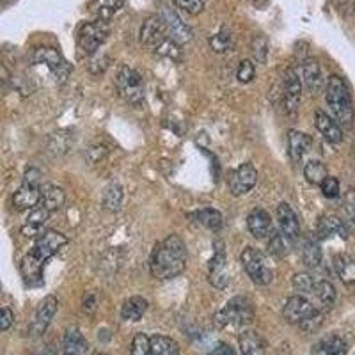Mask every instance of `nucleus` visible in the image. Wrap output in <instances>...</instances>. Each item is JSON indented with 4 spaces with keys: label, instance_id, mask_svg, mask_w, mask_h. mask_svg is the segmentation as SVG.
I'll list each match as a JSON object with an SVG mask.
<instances>
[{
    "label": "nucleus",
    "instance_id": "nucleus-32",
    "mask_svg": "<svg viewBox=\"0 0 355 355\" xmlns=\"http://www.w3.org/2000/svg\"><path fill=\"white\" fill-rule=\"evenodd\" d=\"M336 274L343 283L352 284L355 283V258L348 254H339L334 258Z\"/></svg>",
    "mask_w": 355,
    "mask_h": 355
},
{
    "label": "nucleus",
    "instance_id": "nucleus-40",
    "mask_svg": "<svg viewBox=\"0 0 355 355\" xmlns=\"http://www.w3.org/2000/svg\"><path fill=\"white\" fill-rule=\"evenodd\" d=\"M343 214L347 218V224L355 227V189H348L347 194L343 196Z\"/></svg>",
    "mask_w": 355,
    "mask_h": 355
},
{
    "label": "nucleus",
    "instance_id": "nucleus-17",
    "mask_svg": "<svg viewBox=\"0 0 355 355\" xmlns=\"http://www.w3.org/2000/svg\"><path fill=\"white\" fill-rule=\"evenodd\" d=\"M215 254L210 259V266H208V281L214 284L218 290H224V288L230 284V274H227V258L226 252H224V245L222 242L215 243Z\"/></svg>",
    "mask_w": 355,
    "mask_h": 355
},
{
    "label": "nucleus",
    "instance_id": "nucleus-30",
    "mask_svg": "<svg viewBox=\"0 0 355 355\" xmlns=\"http://www.w3.org/2000/svg\"><path fill=\"white\" fill-rule=\"evenodd\" d=\"M123 199H125V192H123V187L117 182H110L109 185L103 190V198H101V202H103V208L109 211H117L121 208Z\"/></svg>",
    "mask_w": 355,
    "mask_h": 355
},
{
    "label": "nucleus",
    "instance_id": "nucleus-36",
    "mask_svg": "<svg viewBox=\"0 0 355 355\" xmlns=\"http://www.w3.org/2000/svg\"><path fill=\"white\" fill-rule=\"evenodd\" d=\"M240 348H242V355H263V343L258 332H242V336H240Z\"/></svg>",
    "mask_w": 355,
    "mask_h": 355
},
{
    "label": "nucleus",
    "instance_id": "nucleus-5",
    "mask_svg": "<svg viewBox=\"0 0 355 355\" xmlns=\"http://www.w3.org/2000/svg\"><path fill=\"white\" fill-rule=\"evenodd\" d=\"M243 268L247 275L252 279V283L259 286H268L274 281V268H272L268 256L263 250L254 249V247H245L240 256Z\"/></svg>",
    "mask_w": 355,
    "mask_h": 355
},
{
    "label": "nucleus",
    "instance_id": "nucleus-25",
    "mask_svg": "<svg viewBox=\"0 0 355 355\" xmlns=\"http://www.w3.org/2000/svg\"><path fill=\"white\" fill-rule=\"evenodd\" d=\"M311 297L315 299L313 302H315V306L318 307L320 311L327 313V311L331 309V307L334 306V302H336L334 284H332L331 281H325V279H322V281H316L315 290H313Z\"/></svg>",
    "mask_w": 355,
    "mask_h": 355
},
{
    "label": "nucleus",
    "instance_id": "nucleus-16",
    "mask_svg": "<svg viewBox=\"0 0 355 355\" xmlns=\"http://www.w3.org/2000/svg\"><path fill=\"white\" fill-rule=\"evenodd\" d=\"M162 18H164V21H166L167 34H169V37L174 41V43L185 44L189 43V41H192V37H194L192 28H190V25H187L185 21L182 20V17H180L174 9L171 8L162 9Z\"/></svg>",
    "mask_w": 355,
    "mask_h": 355
},
{
    "label": "nucleus",
    "instance_id": "nucleus-45",
    "mask_svg": "<svg viewBox=\"0 0 355 355\" xmlns=\"http://www.w3.org/2000/svg\"><path fill=\"white\" fill-rule=\"evenodd\" d=\"M107 68H109V57H107L105 53H94L93 59H91V64H89L91 73L100 75V73L105 71Z\"/></svg>",
    "mask_w": 355,
    "mask_h": 355
},
{
    "label": "nucleus",
    "instance_id": "nucleus-13",
    "mask_svg": "<svg viewBox=\"0 0 355 355\" xmlns=\"http://www.w3.org/2000/svg\"><path fill=\"white\" fill-rule=\"evenodd\" d=\"M256 183H258V171L250 162H245L240 167H236L230 174V180H227V185H230L231 194L234 198L249 194L250 190L256 187Z\"/></svg>",
    "mask_w": 355,
    "mask_h": 355
},
{
    "label": "nucleus",
    "instance_id": "nucleus-11",
    "mask_svg": "<svg viewBox=\"0 0 355 355\" xmlns=\"http://www.w3.org/2000/svg\"><path fill=\"white\" fill-rule=\"evenodd\" d=\"M33 62L34 64L46 66L59 84L66 82V78H68L69 73H71V66H69V62L66 61L64 57L57 52L55 49H50V46H41V49L34 50Z\"/></svg>",
    "mask_w": 355,
    "mask_h": 355
},
{
    "label": "nucleus",
    "instance_id": "nucleus-10",
    "mask_svg": "<svg viewBox=\"0 0 355 355\" xmlns=\"http://www.w3.org/2000/svg\"><path fill=\"white\" fill-rule=\"evenodd\" d=\"M109 37V25L107 21H89V24H82L77 33V43L78 49L84 55L93 57L98 53L100 46Z\"/></svg>",
    "mask_w": 355,
    "mask_h": 355
},
{
    "label": "nucleus",
    "instance_id": "nucleus-14",
    "mask_svg": "<svg viewBox=\"0 0 355 355\" xmlns=\"http://www.w3.org/2000/svg\"><path fill=\"white\" fill-rule=\"evenodd\" d=\"M167 40H171L169 34H167L166 21L162 18V15L158 17H150L148 20L142 24L141 27V43L144 44L146 49L158 52L162 44L166 43Z\"/></svg>",
    "mask_w": 355,
    "mask_h": 355
},
{
    "label": "nucleus",
    "instance_id": "nucleus-26",
    "mask_svg": "<svg viewBox=\"0 0 355 355\" xmlns=\"http://www.w3.org/2000/svg\"><path fill=\"white\" fill-rule=\"evenodd\" d=\"M347 352L348 348L345 339L336 334L325 336L311 348V355H347Z\"/></svg>",
    "mask_w": 355,
    "mask_h": 355
},
{
    "label": "nucleus",
    "instance_id": "nucleus-3",
    "mask_svg": "<svg viewBox=\"0 0 355 355\" xmlns=\"http://www.w3.org/2000/svg\"><path fill=\"white\" fill-rule=\"evenodd\" d=\"M325 101H327L329 110L332 112L336 121L345 128H350L354 125V101H352L350 89L347 82L338 75H332L325 85Z\"/></svg>",
    "mask_w": 355,
    "mask_h": 355
},
{
    "label": "nucleus",
    "instance_id": "nucleus-43",
    "mask_svg": "<svg viewBox=\"0 0 355 355\" xmlns=\"http://www.w3.org/2000/svg\"><path fill=\"white\" fill-rule=\"evenodd\" d=\"M174 4L189 15H199L205 8V0H174Z\"/></svg>",
    "mask_w": 355,
    "mask_h": 355
},
{
    "label": "nucleus",
    "instance_id": "nucleus-34",
    "mask_svg": "<svg viewBox=\"0 0 355 355\" xmlns=\"http://www.w3.org/2000/svg\"><path fill=\"white\" fill-rule=\"evenodd\" d=\"M300 254H302V261L306 263L309 268H318L320 263H322V259H323L318 239H307L306 242L302 243Z\"/></svg>",
    "mask_w": 355,
    "mask_h": 355
},
{
    "label": "nucleus",
    "instance_id": "nucleus-2",
    "mask_svg": "<svg viewBox=\"0 0 355 355\" xmlns=\"http://www.w3.org/2000/svg\"><path fill=\"white\" fill-rule=\"evenodd\" d=\"M187 268V245L178 234L158 242L151 254V275L158 281H171Z\"/></svg>",
    "mask_w": 355,
    "mask_h": 355
},
{
    "label": "nucleus",
    "instance_id": "nucleus-47",
    "mask_svg": "<svg viewBox=\"0 0 355 355\" xmlns=\"http://www.w3.org/2000/svg\"><path fill=\"white\" fill-rule=\"evenodd\" d=\"M210 355H236V352H234L233 348L230 347V345L218 343L217 347H215L214 350H211Z\"/></svg>",
    "mask_w": 355,
    "mask_h": 355
},
{
    "label": "nucleus",
    "instance_id": "nucleus-12",
    "mask_svg": "<svg viewBox=\"0 0 355 355\" xmlns=\"http://www.w3.org/2000/svg\"><path fill=\"white\" fill-rule=\"evenodd\" d=\"M302 78L299 75V69L288 68L284 71V94L283 103L284 110L290 117H295L299 114L300 98H302Z\"/></svg>",
    "mask_w": 355,
    "mask_h": 355
},
{
    "label": "nucleus",
    "instance_id": "nucleus-22",
    "mask_svg": "<svg viewBox=\"0 0 355 355\" xmlns=\"http://www.w3.org/2000/svg\"><path fill=\"white\" fill-rule=\"evenodd\" d=\"M50 214L52 211L46 210L44 206H37L34 208L28 217L25 218V224L21 226V234L28 236V239H36V236H41L44 233V226H46V222H49Z\"/></svg>",
    "mask_w": 355,
    "mask_h": 355
},
{
    "label": "nucleus",
    "instance_id": "nucleus-33",
    "mask_svg": "<svg viewBox=\"0 0 355 355\" xmlns=\"http://www.w3.org/2000/svg\"><path fill=\"white\" fill-rule=\"evenodd\" d=\"M190 217L194 218L198 224L208 227L211 231H218L224 224V218H222V214L218 210H214V208H202V210L196 211Z\"/></svg>",
    "mask_w": 355,
    "mask_h": 355
},
{
    "label": "nucleus",
    "instance_id": "nucleus-6",
    "mask_svg": "<svg viewBox=\"0 0 355 355\" xmlns=\"http://www.w3.org/2000/svg\"><path fill=\"white\" fill-rule=\"evenodd\" d=\"M116 89L119 96L133 107L142 105L144 101V80L137 69L121 66L116 75Z\"/></svg>",
    "mask_w": 355,
    "mask_h": 355
},
{
    "label": "nucleus",
    "instance_id": "nucleus-20",
    "mask_svg": "<svg viewBox=\"0 0 355 355\" xmlns=\"http://www.w3.org/2000/svg\"><path fill=\"white\" fill-rule=\"evenodd\" d=\"M277 222H279V230L284 236L291 240V242H297L300 239V220L299 215L295 214V210L291 208L288 202H281L277 206Z\"/></svg>",
    "mask_w": 355,
    "mask_h": 355
},
{
    "label": "nucleus",
    "instance_id": "nucleus-38",
    "mask_svg": "<svg viewBox=\"0 0 355 355\" xmlns=\"http://www.w3.org/2000/svg\"><path fill=\"white\" fill-rule=\"evenodd\" d=\"M291 240L288 236H284L283 233H274L268 239V252L274 254L275 258H284L290 252Z\"/></svg>",
    "mask_w": 355,
    "mask_h": 355
},
{
    "label": "nucleus",
    "instance_id": "nucleus-28",
    "mask_svg": "<svg viewBox=\"0 0 355 355\" xmlns=\"http://www.w3.org/2000/svg\"><path fill=\"white\" fill-rule=\"evenodd\" d=\"M148 307H150V302L144 297H139V295L130 297L121 306V318L125 322H139L146 315Z\"/></svg>",
    "mask_w": 355,
    "mask_h": 355
},
{
    "label": "nucleus",
    "instance_id": "nucleus-46",
    "mask_svg": "<svg viewBox=\"0 0 355 355\" xmlns=\"http://www.w3.org/2000/svg\"><path fill=\"white\" fill-rule=\"evenodd\" d=\"M12 323H15V313H12L9 307H2V318H0V329L2 331H9V327H11Z\"/></svg>",
    "mask_w": 355,
    "mask_h": 355
},
{
    "label": "nucleus",
    "instance_id": "nucleus-1",
    "mask_svg": "<svg viewBox=\"0 0 355 355\" xmlns=\"http://www.w3.org/2000/svg\"><path fill=\"white\" fill-rule=\"evenodd\" d=\"M68 236L59 231L46 230L41 236H37L36 243L28 254L21 259L20 272L27 286H40L43 284V266L52 256H55L62 247L68 243Z\"/></svg>",
    "mask_w": 355,
    "mask_h": 355
},
{
    "label": "nucleus",
    "instance_id": "nucleus-48",
    "mask_svg": "<svg viewBox=\"0 0 355 355\" xmlns=\"http://www.w3.org/2000/svg\"><path fill=\"white\" fill-rule=\"evenodd\" d=\"M84 309H87L89 313H91V311L94 309V299H93V297H91V295H89V297H87V302H85V300H84Z\"/></svg>",
    "mask_w": 355,
    "mask_h": 355
},
{
    "label": "nucleus",
    "instance_id": "nucleus-9",
    "mask_svg": "<svg viewBox=\"0 0 355 355\" xmlns=\"http://www.w3.org/2000/svg\"><path fill=\"white\" fill-rule=\"evenodd\" d=\"M217 322L220 325L245 327L254 322V306L247 297H233L226 306L217 313Z\"/></svg>",
    "mask_w": 355,
    "mask_h": 355
},
{
    "label": "nucleus",
    "instance_id": "nucleus-50",
    "mask_svg": "<svg viewBox=\"0 0 355 355\" xmlns=\"http://www.w3.org/2000/svg\"><path fill=\"white\" fill-rule=\"evenodd\" d=\"M93 355H107V354H101V352H96V354H93Z\"/></svg>",
    "mask_w": 355,
    "mask_h": 355
},
{
    "label": "nucleus",
    "instance_id": "nucleus-31",
    "mask_svg": "<svg viewBox=\"0 0 355 355\" xmlns=\"http://www.w3.org/2000/svg\"><path fill=\"white\" fill-rule=\"evenodd\" d=\"M66 201L64 190L61 187L55 185H43V198H41V205L50 211H57L62 208Z\"/></svg>",
    "mask_w": 355,
    "mask_h": 355
},
{
    "label": "nucleus",
    "instance_id": "nucleus-39",
    "mask_svg": "<svg viewBox=\"0 0 355 355\" xmlns=\"http://www.w3.org/2000/svg\"><path fill=\"white\" fill-rule=\"evenodd\" d=\"M291 284H293V288L297 293L304 295V297H307V299H309L311 293H313V290H315L316 281L311 277L309 274H306V272H300V274L293 275V281H291Z\"/></svg>",
    "mask_w": 355,
    "mask_h": 355
},
{
    "label": "nucleus",
    "instance_id": "nucleus-23",
    "mask_svg": "<svg viewBox=\"0 0 355 355\" xmlns=\"http://www.w3.org/2000/svg\"><path fill=\"white\" fill-rule=\"evenodd\" d=\"M315 125L318 128V132L322 133L323 139L331 144H339L343 141V130L338 121H334L331 116H327V112L323 110H316L315 116Z\"/></svg>",
    "mask_w": 355,
    "mask_h": 355
},
{
    "label": "nucleus",
    "instance_id": "nucleus-44",
    "mask_svg": "<svg viewBox=\"0 0 355 355\" xmlns=\"http://www.w3.org/2000/svg\"><path fill=\"white\" fill-rule=\"evenodd\" d=\"M252 53H254L256 61L266 62V55H268V41L265 37H256L252 41Z\"/></svg>",
    "mask_w": 355,
    "mask_h": 355
},
{
    "label": "nucleus",
    "instance_id": "nucleus-35",
    "mask_svg": "<svg viewBox=\"0 0 355 355\" xmlns=\"http://www.w3.org/2000/svg\"><path fill=\"white\" fill-rule=\"evenodd\" d=\"M234 46V36L227 27H222L218 33L210 37V49L215 53H227Z\"/></svg>",
    "mask_w": 355,
    "mask_h": 355
},
{
    "label": "nucleus",
    "instance_id": "nucleus-18",
    "mask_svg": "<svg viewBox=\"0 0 355 355\" xmlns=\"http://www.w3.org/2000/svg\"><path fill=\"white\" fill-rule=\"evenodd\" d=\"M299 75L302 78L304 87L309 91L311 94L322 93V89H325V78L322 75V68H320L316 59H304L299 64Z\"/></svg>",
    "mask_w": 355,
    "mask_h": 355
},
{
    "label": "nucleus",
    "instance_id": "nucleus-15",
    "mask_svg": "<svg viewBox=\"0 0 355 355\" xmlns=\"http://www.w3.org/2000/svg\"><path fill=\"white\" fill-rule=\"evenodd\" d=\"M57 309H59V300L53 295H46L43 300L40 302V306L36 307V313H34L33 323H31V334L33 336H41L49 325L52 323L53 316L57 315Z\"/></svg>",
    "mask_w": 355,
    "mask_h": 355
},
{
    "label": "nucleus",
    "instance_id": "nucleus-7",
    "mask_svg": "<svg viewBox=\"0 0 355 355\" xmlns=\"http://www.w3.org/2000/svg\"><path fill=\"white\" fill-rule=\"evenodd\" d=\"M41 173L37 169H28L24 176V183L12 196V206L18 211L34 210L43 198V187H41Z\"/></svg>",
    "mask_w": 355,
    "mask_h": 355
},
{
    "label": "nucleus",
    "instance_id": "nucleus-4",
    "mask_svg": "<svg viewBox=\"0 0 355 355\" xmlns=\"http://www.w3.org/2000/svg\"><path fill=\"white\" fill-rule=\"evenodd\" d=\"M283 315L290 323L299 325L304 331L311 332L316 331L322 325L325 313L320 311L313 300H309L304 295L297 293L286 300V304L283 307Z\"/></svg>",
    "mask_w": 355,
    "mask_h": 355
},
{
    "label": "nucleus",
    "instance_id": "nucleus-24",
    "mask_svg": "<svg viewBox=\"0 0 355 355\" xmlns=\"http://www.w3.org/2000/svg\"><path fill=\"white\" fill-rule=\"evenodd\" d=\"M313 148V137L299 130H290L288 132V151L293 162H300L304 155Z\"/></svg>",
    "mask_w": 355,
    "mask_h": 355
},
{
    "label": "nucleus",
    "instance_id": "nucleus-19",
    "mask_svg": "<svg viewBox=\"0 0 355 355\" xmlns=\"http://www.w3.org/2000/svg\"><path fill=\"white\" fill-rule=\"evenodd\" d=\"M247 227H249L250 234L258 240L270 239L272 234L275 233L270 214L263 210V208H254L247 215Z\"/></svg>",
    "mask_w": 355,
    "mask_h": 355
},
{
    "label": "nucleus",
    "instance_id": "nucleus-29",
    "mask_svg": "<svg viewBox=\"0 0 355 355\" xmlns=\"http://www.w3.org/2000/svg\"><path fill=\"white\" fill-rule=\"evenodd\" d=\"M123 6H125V0H94L93 4H91V12L96 17V20L107 21L110 20Z\"/></svg>",
    "mask_w": 355,
    "mask_h": 355
},
{
    "label": "nucleus",
    "instance_id": "nucleus-41",
    "mask_svg": "<svg viewBox=\"0 0 355 355\" xmlns=\"http://www.w3.org/2000/svg\"><path fill=\"white\" fill-rule=\"evenodd\" d=\"M256 77V68L254 64H252V61H242L239 64V69H236V80L240 82V84H249V82H252V78Z\"/></svg>",
    "mask_w": 355,
    "mask_h": 355
},
{
    "label": "nucleus",
    "instance_id": "nucleus-37",
    "mask_svg": "<svg viewBox=\"0 0 355 355\" xmlns=\"http://www.w3.org/2000/svg\"><path fill=\"white\" fill-rule=\"evenodd\" d=\"M304 176H306L307 182L313 183V185H322L323 180L329 176L327 167H325V164L320 160H309L306 166H304Z\"/></svg>",
    "mask_w": 355,
    "mask_h": 355
},
{
    "label": "nucleus",
    "instance_id": "nucleus-8",
    "mask_svg": "<svg viewBox=\"0 0 355 355\" xmlns=\"http://www.w3.org/2000/svg\"><path fill=\"white\" fill-rule=\"evenodd\" d=\"M132 355H180V347L167 336L139 332L132 341Z\"/></svg>",
    "mask_w": 355,
    "mask_h": 355
},
{
    "label": "nucleus",
    "instance_id": "nucleus-42",
    "mask_svg": "<svg viewBox=\"0 0 355 355\" xmlns=\"http://www.w3.org/2000/svg\"><path fill=\"white\" fill-rule=\"evenodd\" d=\"M320 189H322V194L325 196V198H327V199H334V198H338V196H339V190H341V187H339V180H338V178L327 176L322 182Z\"/></svg>",
    "mask_w": 355,
    "mask_h": 355
},
{
    "label": "nucleus",
    "instance_id": "nucleus-49",
    "mask_svg": "<svg viewBox=\"0 0 355 355\" xmlns=\"http://www.w3.org/2000/svg\"><path fill=\"white\" fill-rule=\"evenodd\" d=\"M36 355H53V350H52V348H50V347H44L43 350L37 352Z\"/></svg>",
    "mask_w": 355,
    "mask_h": 355
},
{
    "label": "nucleus",
    "instance_id": "nucleus-21",
    "mask_svg": "<svg viewBox=\"0 0 355 355\" xmlns=\"http://www.w3.org/2000/svg\"><path fill=\"white\" fill-rule=\"evenodd\" d=\"M332 236H339V239H348V224L341 220L336 215H322L316 226V239L327 240Z\"/></svg>",
    "mask_w": 355,
    "mask_h": 355
},
{
    "label": "nucleus",
    "instance_id": "nucleus-27",
    "mask_svg": "<svg viewBox=\"0 0 355 355\" xmlns=\"http://www.w3.org/2000/svg\"><path fill=\"white\" fill-rule=\"evenodd\" d=\"M87 354V341L77 327H69L62 339V355H85Z\"/></svg>",
    "mask_w": 355,
    "mask_h": 355
}]
</instances>
